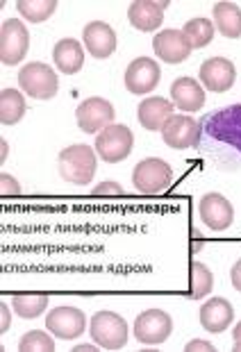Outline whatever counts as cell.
<instances>
[{"instance_id": "obj_1", "label": "cell", "mask_w": 241, "mask_h": 352, "mask_svg": "<svg viewBox=\"0 0 241 352\" xmlns=\"http://www.w3.org/2000/svg\"><path fill=\"white\" fill-rule=\"evenodd\" d=\"M198 123L200 155L223 170H241V104L209 111Z\"/></svg>"}, {"instance_id": "obj_2", "label": "cell", "mask_w": 241, "mask_h": 352, "mask_svg": "<svg viewBox=\"0 0 241 352\" xmlns=\"http://www.w3.org/2000/svg\"><path fill=\"white\" fill-rule=\"evenodd\" d=\"M96 151L85 144L69 146L59 153V173L66 182L89 184L96 175Z\"/></svg>"}, {"instance_id": "obj_3", "label": "cell", "mask_w": 241, "mask_h": 352, "mask_svg": "<svg viewBox=\"0 0 241 352\" xmlns=\"http://www.w3.org/2000/svg\"><path fill=\"white\" fill-rule=\"evenodd\" d=\"M173 179V168L164 160L148 157L141 160L132 170V184L134 189L141 191L144 196H157V193L167 191Z\"/></svg>"}, {"instance_id": "obj_4", "label": "cell", "mask_w": 241, "mask_h": 352, "mask_svg": "<svg viewBox=\"0 0 241 352\" xmlns=\"http://www.w3.org/2000/svg\"><path fill=\"white\" fill-rule=\"evenodd\" d=\"M19 87L36 100H50L57 96L59 80H57V73L52 71L48 64L30 62L19 73Z\"/></svg>"}, {"instance_id": "obj_5", "label": "cell", "mask_w": 241, "mask_h": 352, "mask_svg": "<svg viewBox=\"0 0 241 352\" xmlns=\"http://www.w3.org/2000/svg\"><path fill=\"white\" fill-rule=\"evenodd\" d=\"M132 144H134V134L130 127L120 125V123H112L98 134L96 153L103 162L118 164L132 153Z\"/></svg>"}, {"instance_id": "obj_6", "label": "cell", "mask_w": 241, "mask_h": 352, "mask_svg": "<svg viewBox=\"0 0 241 352\" xmlns=\"http://www.w3.org/2000/svg\"><path fill=\"white\" fill-rule=\"evenodd\" d=\"M92 339L105 350H120L127 343V323L114 311H98L92 318Z\"/></svg>"}, {"instance_id": "obj_7", "label": "cell", "mask_w": 241, "mask_h": 352, "mask_svg": "<svg viewBox=\"0 0 241 352\" xmlns=\"http://www.w3.org/2000/svg\"><path fill=\"white\" fill-rule=\"evenodd\" d=\"M30 48V32L21 19L5 21L0 28V59L5 66H17L23 62Z\"/></svg>"}, {"instance_id": "obj_8", "label": "cell", "mask_w": 241, "mask_h": 352, "mask_svg": "<svg viewBox=\"0 0 241 352\" xmlns=\"http://www.w3.org/2000/svg\"><path fill=\"white\" fill-rule=\"evenodd\" d=\"M173 320L167 311L162 309H148L139 314L134 320V339L144 346H160L171 336Z\"/></svg>"}, {"instance_id": "obj_9", "label": "cell", "mask_w": 241, "mask_h": 352, "mask_svg": "<svg viewBox=\"0 0 241 352\" xmlns=\"http://www.w3.org/2000/svg\"><path fill=\"white\" fill-rule=\"evenodd\" d=\"M114 107H112L109 100L105 98H87L85 102L78 104L75 109V118H78V125L82 132L87 134H101L105 127L114 123Z\"/></svg>"}, {"instance_id": "obj_10", "label": "cell", "mask_w": 241, "mask_h": 352, "mask_svg": "<svg viewBox=\"0 0 241 352\" xmlns=\"http://www.w3.org/2000/svg\"><path fill=\"white\" fill-rule=\"evenodd\" d=\"M162 139L169 148H178V151L198 148L200 123L187 114H173L162 127Z\"/></svg>"}, {"instance_id": "obj_11", "label": "cell", "mask_w": 241, "mask_h": 352, "mask_svg": "<svg viewBox=\"0 0 241 352\" xmlns=\"http://www.w3.org/2000/svg\"><path fill=\"white\" fill-rule=\"evenodd\" d=\"M46 327L59 339H78L87 327L85 311L78 307H57V309L48 311Z\"/></svg>"}, {"instance_id": "obj_12", "label": "cell", "mask_w": 241, "mask_h": 352, "mask_svg": "<svg viewBox=\"0 0 241 352\" xmlns=\"http://www.w3.org/2000/svg\"><path fill=\"white\" fill-rule=\"evenodd\" d=\"M153 50L155 55L167 64H180L191 55V43L187 39L182 30H164L157 32L153 39Z\"/></svg>"}, {"instance_id": "obj_13", "label": "cell", "mask_w": 241, "mask_h": 352, "mask_svg": "<svg viewBox=\"0 0 241 352\" xmlns=\"http://www.w3.org/2000/svg\"><path fill=\"white\" fill-rule=\"evenodd\" d=\"M160 78H162V71L157 62H153L150 57H139L127 66L125 71V87L130 94H150L153 89L160 85Z\"/></svg>"}, {"instance_id": "obj_14", "label": "cell", "mask_w": 241, "mask_h": 352, "mask_svg": "<svg viewBox=\"0 0 241 352\" xmlns=\"http://www.w3.org/2000/svg\"><path fill=\"white\" fill-rule=\"evenodd\" d=\"M198 214L200 221L205 223L209 230H228L235 221V209H232L230 200L221 196V193H207V196L200 198L198 205Z\"/></svg>"}, {"instance_id": "obj_15", "label": "cell", "mask_w": 241, "mask_h": 352, "mask_svg": "<svg viewBox=\"0 0 241 352\" xmlns=\"http://www.w3.org/2000/svg\"><path fill=\"white\" fill-rule=\"evenodd\" d=\"M237 71L235 64L225 57H212L200 66V82L207 87V91L214 94H225L230 91V87L235 85Z\"/></svg>"}, {"instance_id": "obj_16", "label": "cell", "mask_w": 241, "mask_h": 352, "mask_svg": "<svg viewBox=\"0 0 241 352\" xmlns=\"http://www.w3.org/2000/svg\"><path fill=\"white\" fill-rule=\"evenodd\" d=\"M82 41H85V48L96 59L109 57L116 50V32L107 23H103V21L87 23L85 30H82Z\"/></svg>"}, {"instance_id": "obj_17", "label": "cell", "mask_w": 241, "mask_h": 352, "mask_svg": "<svg viewBox=\"0 0 241 352\" xmlns=\"http://www.w3.org/2000/svg\"><path fill=\"white\" fill-rule=\"evenodd\" d=\"M235 320V309L225 298H209V300L200 307V325L207 332L218 334L225 332L230 327V323Z\"/></svg>"}, {"instance_id": "obj_18", "label": "cell", "mask_w": 241, "mask_h": 352, "mask_svg": "<svg viewBox=\"0 0 241 352\" xmlns=\"http://www.w3.org/2000/svg\"><path fill=\"white\" fill-rule=\"evenodd\" d=\"M169 7V3H153V0H137V3L130 5L127 10V19L130 23L141 30V32H153L162 25L164 21V10Z\"/></svg>"}, {"instance_id": "obj_19", "label": "cell", "mask_w": 241, "mask_h": 352, "mask_svg": "<svg viewBox=\"0 0 241 352\" xmlns=\"http://www.w3.org/2000/svg\"><path fill=\"white\" fill-rule=\"evenodd\" d=\"M173 107H176V104H171L167 98H162V96H153V98L141 100L137 109L139 123L150 132L162 130L164 123L173 116Z\"/></svg>"}, {"instance_id": "obj_20", "label": "cell", "mask_w": 241, "mask_h": 352, "mask_svg": "<svg viewBox=\"0 0 241 352\" xmlns=\"http://www.w3.org/2000/svg\"><path fill=\"white\" fill-rule=\"evenodd\" d=\"M171 100L182 111H198L205 104V91L193 78H178L171 85Z\"/></svg>"}, {"instance_id": "obj_21", "label": "cell", "mask_w": 241, "mask_h": 352, "mask_svg": "<svg viewBox=\"0 0 241 352\" xmlns=\"http://www.w3.org/2000/svg\"><path fill=\"white\" fill-rule=\"evenodd\" d=\"M52 59H55V66L64 76H75L85 64V48L80 46L78 39H62L55 43Z\"/></svg>"}, {"instance_id": "obj_22", "label": "cell", "mask_w": 241, "mask_h": 352, "mask_svg": "<svg viewBox=\"0 0 241 352\" xmlns=\"http://www.w3.org/2000/svg\"><path fill=\"white\" fill-rule=\"evenodd\" d=\"M214 23L218 28V32L228 39H239L241 36V10L235 3H216L214 5Z\"/></svg>"}, {"instance_id": "obj_23", "label": "cell", "mask_w": 241, "mask_h": 352, "mask_svg": "<svg viewBox=\"0 0 241 352\" xmlns=\"http://www.w3.org/2000/svg\"><path fill=\"white\" fill-rule=\"evenodd\" d=\"M25 116V98L19 89H3L0 94V123L14 125Z\"/></svg>"}, {"instance_id": "obj_24", "label": "cell", "mask_w": 241, "mask_h": 352, "mask_svg": "<svg viewBox=\"0 0 241 352\" xmlns=\"http://www.w3.org/2000/svg\"><path fill=\"white\" fill-rule=\"evenodd\" d=\"M12 307L19 316L23 318H36L46 311L48 307V294H14L12 296Z\"/></svg>"}, {"instance_id": "obj_25", "label": "cell", "mask_w": 241, "mask_h": 352, "mask_svg": "<svg viewBox=\"0 0 241 352\" xmlns=\"http://www.w3.org/2000/svg\"><path fill=\"white\" fill-rule=\"evenodd\" d=\"M189 280H191V287H189L191 300H200V298H205L209 291L214 289V275L202 261H191Z\"/></svg>"}, {"instance_id": "obj_26", "label": "cell", "mask_w": 241, "mask_h": 352, "mask_svg": "<svg viewBox=\"0 0 241 352\" xmlns=\"http://www.w3.org/2000/svg\"><path fill=\"white\" fill-rule=\"evenodd\" d=\"M17 10L30 23H41V21H48L55 14L57 3L55 0H19Z\"/></svg>"}, {"instance_id": "obj_27", "label": "cell", "mask_w": 241, "mask_h": 352, "mask_svg": "<svg viewBox=\"0 0 241 352\" xmlns=\"http://www.w3.org/2000/svg\"><path fill=\"white\" fill-rule=\"evenodd\" d=\"M182 32L189 39L191 48H205L214 39V23L209 19H191L185 23Z\"/></svg>"}, {"instance_id": "obj_28", "label": "cell", "mask_w": 241, "mask_h": 352, "mask_svg": "<svg viewBox=\"0 0 241 352\" xmlns=\"http://www.w3.org/2000/svg\"><path fill=\"white\" fill-rule=\"evenodd\" d=\"M19 350L21 352H52L55 350V341H52L46 332H41V329H32V332H28L23 339H21Z\"/></svg>"}, {"instance_id": "obj_29", "label": "cell", "mask_w": 241, "mask_h": 352, "mask_svg": "<svg viewBox=\"0 0 241 352\" xmlns=\"http://www.w3.org/2000/svg\"><path fill=\"white\" fill-rule=\"evenodd\" d=\"M92 196L94 198H120V196H125V191H123V186L116 182H103L94 186Z\"/></svg>"}, {"instance_id": "obj_30", "label": "cell", "mask_w": 241, "mask_h": 352, "mask_svg": "<svg viewBox=\"0 0 241 352\" xmlns=\"http://www.w3.org/2000/svg\"><path fill=\"white\" fill-rule=\"evenodd\" d=\"M0 193H3L5 198H17V196H21V186L12 175L3 173L0 175Z\"/></svg>"}, {"instance_id": "obj_31", "label": "cell", "mask_w": 241, "mask_h": 352, "mask_svg": "<svg viewBox=\"0 0 241 352\" xmlns=\"http://www.w3.org/2000/svg\"><path fill=\"white\" fill-rule=\"evenodd\" d=\"M187 352H196V350H202V352H214L216 348L212 346V343H207V341H200V339H196L191 343H187L185 346Z\"/></svg>"}, {"instance_id": "obj_32", "label": "cell", "mask_w": 241, "mask_h": 352, "mask_svg": "<svg viewBox=\"0 0 241 352\" xmlns=\"http://www.w3.org/2000/svg\"><path fill=\"white\" fill-rule=\"evenodd\" d=\"M230 280H232V287H235L239 294H241V259L237 261L235 266H232V271H230Z\"/></svg>"}, {"instance_id": "obj_33", "label": "cell", "mask_w": 241, "mask_h": 352, "mask_svg": "<svg viewBox=\"0 0 241 352\" xmlns=\"http://www.w3.org/2000/svg\"><path fill=\"white\" fill-rule=\"evenodd\" d=\"M0 311H3V325H0V332H7L10 329V323H12V316H10V309H7V302L0 305Z\"/></svg>"}, {"instance_id": "obj_34", "label": "cell", "mask_w": 241, "mask_h": 352, "mask_svg": "<svg viewBox=\"0 0 241 352\" xmlns=\"http://www.w3.org/2000/svg\"><path fill=\"white\" fill-rule=\"evenodd\" d=\"M232 336H235V346H232V350L235 352H241V323H237L235 332H232Z\"/></svg>"}]
</instances>
